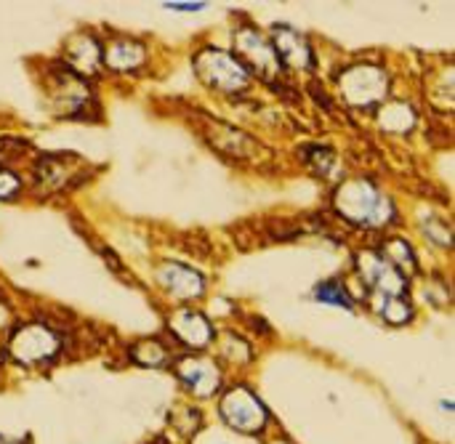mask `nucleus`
I'll use <instances>...</instances> for the list:
<instances>
[{
	"label": "nucleus",
	"instance_id": "2",
	"mask_svg": "<svg viewBox=\"0 0 455 444\" xmlns=\"http://www.w3.org/2000/svg\"><path fill=\"white\" fill-rule=\"evenodd\" d=\"M195 67H197V75L213 85V88H224V91H240L245 88L248 83V72L245 67L229 56V53H221V51H205L195 59Z\"/></svg>",
	"mask_w": 455,
	"mask_h": 444
},
{
	"label": "nucleus",
	"instance_id": "11",
	"mask_svg": "<svg viewBox=\"0 0 455 444\" xmlns=\"http://www.w3.org/2000/svg\"><path fill=\"white\" fill-rule=\"evenodd\" d=\"M144 61V45L133 40H112L104 48V64L112 69H136Z\"/></svg>",
	"mask_w": 455,
	"mask_h": 444
},
{
	"label": "nucleus",
	"instance_id": "7",
	"mask_svg": "<svg viewBox=\"0 0 455 444\" xmlns=\"http://www.w3.org/2000/svg\"><path fill=\"white\" fill-rule=\"evenodd\" d=\"M67 69H72L75 75H93L99 69V64L104 61V48L93 40V37H77L69 43L67 48Z\"/></svg>",
	"mask_w": 455,
	"mask_h": 444
},
{
	"label": "nucleus",
	"instance_id": "10",
	"mask_svg": "<svg viewBox=\"0 0 455 444\" xmlns=\"http://www.w3.org/2000/svg\"><path fill=\"white\" fill-rule=\"evenodd\" d=\"M275 51L277 56H283L285 61H293V64H304V67H312V51L309 45L304 43L301 35H296L293 29L288 27H277L275 29Z\"/></svg>",
	"mask_w": 455,
	"mask_h": 444
},
{
	"label": "nucleus",
	"instance_id": "16",
	"mask_svg": "<svg viewBox=\"0 0 455 444\" xmlns=\"http://www.w3.org/2000/svg\"><path fill=\"white\" fill-rule=\"evenodd\" d=\"M171 11H203V3H168Z\"/></svg>",
	"mask_w": 455,
	"mask_h": 444
},
{
	"label": "nucleus",
	"instance_id": "6",
	"mask_svg": "<svg viewBox=\"0 0 455 444\" xmlns=\"http://www.w3.org/2000/svg\"><path fill=\"white\" fill-rule=\"evenodd\" d=\"M179 376L197 397H211L221 384L219 368L208 360H184L179 365Z\"/></svg>",
	"mask_w": 455,
	"mask_h": 444
},
{
	"label": "nucleus",
	"instance_id": "5",
	"mask_svg": "<svg viewBox=\"0 0 455 444\" xmlns=\"http://www.w3.org/2000/svg\"><path fill=\"white\" fill-rule=\"evenodd\" d=\"M160 282L165 285L168 293H173L176 298L187 301V298H200L203 296V277L197 272H192L189 266L181 264H165L160 269Z\"/></svg>",
	"mask_w": 455,
	"mask_h": 444
},
{
	"label": "nucleus",
	"instance_id": "4",
	"mask_svg": "<svg viewBox=\"0 0 455 444\" xmlns=\"http://www.w3.org/2000/svg\"><path fill=\"white\" fill-rule=\"evenodd\" d=\"M51 99H53V104L61 107L64 115H80L83 107H88L85 80L80 75H75L72 69L56 72L51 77Z\"/></svg>",
	"mask_w": 455,
	"mask_h": 444
},
{
	"label": "nucleus",
	"instance_id": "1",
	"mask_svg": "<svg viewBox=\"0 0 455 444\" xmlns=\"http://www.w3.org/2000/svg\"><path fill=\"white\" fill-rule=\"evenodd\" d=\"M221 416L224 421L237 429V432H245V434H256L267 426V408L259 402V397L253 392H248L245 386H237L232 389L224 402H221Z\"/></svg>",
	"mask_w": 455,
	"mask_h": 444
},
{
	"label": "nucleus",
	"instance_id": "12",
	"mask_svg": "<svg viewBox=\"0 0 455 444\" xmlns=\"http://www.w3.org/2000/svg\"><path fill=\"white\" fill-rule=\"evenodd\" d=\"M315 298H317V301H325V304H336V306L352 309V298L347 296L344 285H341V282H336V280L320 282V285H317V290H315Z\"/></svg>",
	"mask_w": 455,
	"mask_h": 444
},
{
	"label": "nucleus",
	"instance_id": "14",
	"mask_svg": "<svg viewBox=\"0 0 455 444\" xmlns=\"http://www.w3.org/2000/svg\"><path fill=\"white\" fill-rule=\"evenodd\" d=\"M381 314H384L389 322H408V320H411V306H408L403 298H389V296H387V301H384V306H381Z\"/></svg>",
	"mask_w": 455,
	"mask_h": 444
},
{
	"label": "nucleus",
	"instance_id": "17",
	"mask_svg": "<svg viewBox=\"0 0 455 444\" xmlns=\"http://www.w3.org/2000/svg\"><path fill=\"white\" fill-rule=\"evenodd\" d=\"M0 444H8V442H5V440H3V437H0Z\"/></svg>",
	"mask_w": 455,
	"mask_h": 444
},
{
	"label": "nucleus",
	"instance_id": "3",
	"mask_svg": "<svg viewBox=\"0 0 455 444\" xmlns=\"http://www.w3.org/2000/svg\"><path fill=\"white\" fill-rule=\"evenodd\" d=\"M11 354L16 362L21 365H37L43 360H51L59 349V341L56 336L43 328V325H21L13 336H11V344H8Z\"/></svg>",
	"mask_w": 455,
	"mask_h": 444
},
{
	"label": "nucleus",
	"instance_id": "9",
	"mask_svg": "<svg viewBox=\"0 0 455 444\" xmlns=\"http://www.w3.org/2000/svg\"><path fill=\"white\" fill-rule=\"evenodd\" d=\"M365 280L373 288L384 290V296H389V298H400L403 290H405V277L381 258H371V264L365 269Z\"/></svg>",
	"mask_w": 455,
	"mask_h": 444
},
{
	"label": "nucleus",
	"instance_id": "15",
	"mask_svg": "<svg viewBox=\"0 0 455 444\" xmlns=\"http://www.w3.org/2000/svg\"><path fill=\"white\" fill-rule=\"evenodd\" d=\"M19 189V178L11 170H0V197H11Z\"/></svg>",
	"mask_w": 455,
	"mask_h": 444
},
{
	"label": "nucleus",
	"instance_id": "8",
	"mask_svg": "<svg viewBox=\"0 0 455 444\" xmlns=\"http://www.w3.org/2000/svg\"><path fill=\"white\" fill-rule=\"evenodd\" d=\"M171 330L179 336V341H184V344H189V346H195V349L205 346V344L211 341V336H213L211 322H208L205 317L195 314V312H179V314L171 320Z\"/></svg>",
	"mask_w": 455,
	"mask_h": 444
},
{
	"label": "nucleus",
	"instance_id": "13",
	"mask_svg": "<svg viewBox=\"0 0 455 444\" xmlns=\"http://www.w3.org/2000/svg\"><path fill=\"white\" fill-rule=\"evenodd\" d=\"M133 360L141 362V365L157 368V365H163V362L168 360V354H165V349H163L157 341H144V344L133 346Z\"/></svg>",
	"mask_w": 455,
	"mask_h": 444
}]
</instances>
